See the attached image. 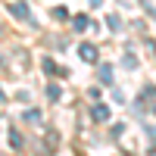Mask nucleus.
<instances>
[{
    "instance_id": "4468645a",
    "label": "nucleus",
    "mask_w": 156,
    "mask_h": 156,
    "mask_svg": "<svg viewBox=\"0 0 156 156\" xmlns=\"http://www.w3.org/2000/svg\"><path fill=\"white\" fill-rule=\"evenodd\" d=\"M0 100H3V90H0Z\"/></svg>"
},
{
    "instance_id": "9b49d317",
    "label": "nucleus",
    "mask_w": 156,
    "mask_h": 156,
    "mask_svg": "<svg viewBox=\"0 0 156 156\" xmlns=\"http://www.w3.org/2000/svg\"><path fill=\"white\" fill-rule=\"evenodd\" d=\"M53 19H69V9H62V6H56V9H53Z\"/></svg>"
},
{
    "instance_id": "9d476101",
    "label": "nucleus",
    "mask_w": 156,
    "mask_h": 156,
    "mask_svg": "<svg viewBox=\"0 0 156 156\" xmlns=\"http://www.w3.org/2000/svg\"><path fill=\"white\" fill-rule=\"evenodd\" d=\"M106 22H109V28H112V31H119V28H122V19H119V16H109Z\"/></svg>"
},
{
    "instance_id": "7ed1b4c3",
    "label": "nucleus",
    "mask_w": 156,
    "mask_h": 156,
    "mask_svg": "<svg viewBox=\"0 0 156 156\" xmlns=\"http://www.w3.org/2000/svg\"><path fill=\"white\" fill-rule=\"evenodd\" d=\"M90 115H94V122H109V106H103V103H97L94 109H90Z\"/></svg>"
},
{
    "instance_id": "423d86ee",
    "label": "nucleus",
    "mask_w": 156,
    "mask_h": 156,
    "mask_svg": "<svg viewBox=\"0 0 156 156\" xmlns=\"http://www.w3.org/2000/svg\"><path fill=\"white\" fill-rule=\"evenodd\" d=\"M44 72H47V75H53V72H56V75H66V69L53 66V59H44Z\"/></svg>"
},
{
    "instance_id": "20e7f679",
    "label": "nucleus",
    "mask_w": 156,
    "mask_h": 156,
    "mask_svg": "<svg viewBox=\"0 0 156 156\" xmlns=\"http://www.w3.org/2000/svg\"><path fill=\"white\" fill-rule=\"evenodd\" d=\"M9 144H12V150H22V134L16 128H9Z\"/></svg>"
},
{
    "instance_id": "f03ea898",
    "label": "nucleus",
    "mask_w": 156,
    "mask_h": 156,
    "mask_svg": "<svg viewBox=\"0 0 156 156\" xmlns=\"http://www.w3.org/2000/svg\"><path fill=\"white\" fill-rule=\"evenodd\" d=\"M9 12H12L16 19H22V22H28V19H31V16H28V3H22V0H19V3H12Z\"/></svg>"
},
{
    "instance_id": "39448f33",
    "label": "nucleus",
    "mask_w": 156,
    "mask_h": 156,
    "mask_svg": "<svg viewBox=\"0 0 156 156\" xmlns=\"http://www.w3.org/2000/svg\"><path fill=\"white\" fill-rule=\"evenodd\" d=\"M72 25H75V31H87V28H90V19H87V16H78Z\"/></svg>"
},
{
    "instance_id": "f257e3e1",
    "label": "nucleus",
    "mask_w": 156,
    "mask_h": 156,
    "mask_svg": "<svg viewBox=\"0 0 156 156\" xmlns=\"http://www.w3.org/2000/svg\"><path fill=\"white\" fill-rule=\"evenodd\" d=\"M78 56H81L84 62H97L100 59V50L94 44H81V47H78Z\"/></svg>"
},
{
    "instance_id": "f8f14e48",
    "label": "nucleus",
    "mask_w": 156,
    "mask_h": 156,
    "mask_svg": "<svg viewBox=\"0 0 156 156\" xmlns=\"http://www.w3.org/2000/svg\"><path fill=\"white\" fill-rule=\"evenodd\" d=\"M125 69H137V59H134L131 53H128V56H125Z\"/></svg>"
},
{
    "instance_id": "6e6552de",
    "label": "nucleus",
    "mask_w": 156,
    "mask_h": 156,
    "mask_svg": "<svg viewBox=\"0 0 156 156\" xmlns=\"http://www.w3.org/2000/svg\"><path fill=\"white\" fill-rule=\"evenodd\" d=\"M47 97H50V100H59V97H62L59 84H47Z\"/></svg>"
},
{
    "instance_id": "ddd939ff",
    "label": "nucleus",
    "mask_w": 156,
    "mask_h": 156,
    "mask_svg": "<svg viewBox=\"0 0 156 156\" xmlns=\"http://www.w3.org/2000/svg\"><path fill=\"white\" fill-rule=\"evenodd\" d=\"M150 50H153V56H156V44H150Z\"/></svg>"
},
{
    "instance_id": "0eeeda50",
    "label": "nucleus",
    "mask_w": 156,
    "mask_h": 156,
    "mask_svg": "<svg viewBox=\"0 0 156 156\" xmlns=\"http://www.w3.org/2000/svg\"><path fill=\"white\" fill-rule=\"evenodd\" d=\"M22 119H25V122H34V125H37V122H41V109H25V115H22Z\"/></svg>"
},
{
    "instance_id": "1a4fd4ad",
    "label": "nucleus",
    "mask_w": 156,
    "mask_h": 156,
    "mask_svg": "<svg viewBox=\"0 0 156 156\" xmlns=\"http://www.w3.org/2000/svg\"><path fill=\"white\" fill-rule=\"evenodd\" d=\"M100 81H106V84L112 81V69H109V66H103V69H100Z\"/></svg>"
}]
</instances>
